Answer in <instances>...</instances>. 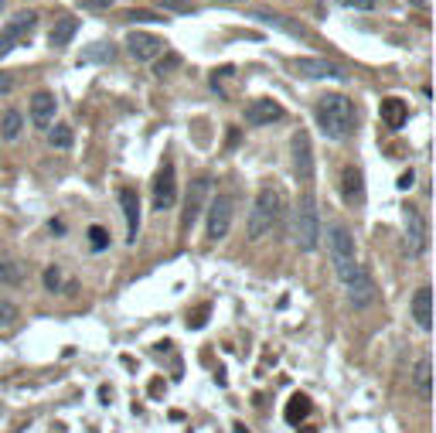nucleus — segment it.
<instances>
[{
  "mask_svg": "<svg viewBox=\"0 0 436 433\" xmlns=\"http://www.w3.org/2000/svg\"><path fill=\"white\" fill-rule=\"evenodd\" d=\"M314 117H317V126L327 140H348L355 130V102L344 93H327L317 99Z\"/></svg>",
  "mask_w": 436,
  "mask_h": 433,
  "instance_id": "f257e3e1",
  "label": "nucleus"
},
{
  "mask_svg": "<svg viewBox=\"0 0 436 433\" xmlns=\"http://www.w3.org/2000/svg\"><path fill=\"white\" fill-rule=\"evenodd\" d=\"M293 242L300 253H314L321 246V212H317V198L310 188L297 201V215H293Z\"/></svg>",
  "mask_w": 436,
  "mask_h": 433,
  "instance_id": "f03ea898",
  "label": "nucleus"
},
{
  "mask_svg": "<svg viewBox=\"0 0 436 433\" xmlns=\"http://www.w3.org/2000/svg\"><path fill=\"white\" fill-rule=\"evenodd\" d=\"M280 191L273 188V184H263L259 188V195L252 201V212H249V239L252 242H259L263 236H269L273 229H276V222H280Z\"/></svg>",
  "mask_w": 436,
  "mask_h": 433,
  "instance_id": "7ed1b4c3",
  "label": "nucleus"
},
{
  "mask_svg": "<svg viewBox=\"0 0 436 433\" xmlns=\"http://www.w3.org/2000/svg\"><path fill=\"white\" fill-rule=\"evenodd\" d=\"M327 253H331V263H334V273L341 280L358 266V259H355V236L348 232L344 222H331L327 225Z\"/></svg>",
  "mask_w": 436,
  "mask_h": 433,
  "instance_id": "20e7f679",
  "label": "nucleus"
},
{
  "mask_svg": "<svg viewBox=\"0 0 436 433\" xmlns=\"http://www.w3.org/2000/svg\"><path fill=\"white\" fill-rule=\"evenodd\" d=\"M35 24H38V14H35V11H18L14 18L0 28V59L11 55V52L20 48V45H28L31 31H35Z\"/></svg>",
  "mask_w": 436,
  "mask_h": 433,
  "instance_id": "39448f33",
  "label": "nucleus"
},
{
  "mask_svg": "<svg viewBox=\"0 0 436 433\" xmlns=\"http://www.w3.org/2000/svg\"><path fill=\"white\" fill-rule=\"evenodd\" d=\"M402 229H406L409 256H423L430 249V225H426V215L419 212L416 205H402Z\"/></svg>",
  "mask_w": 436,
  "mask_h": 433,
  "instance_id": "423d86ee",
  "label": "nucleus"
},
{
  "mask_svg": "<svg viewBox=\"0 0 436 433\" xmlns=\"http://www.w3.org/2000/svg\"><path fill=\"white\" fill-rule=\"evenodd\" d=\"M341 283H344V290H348L351 307H358V311L372 307V304H375V297H379V287H375V280L368 276V270H365V266H355V270L344 276Z\"/></svg>",
  "mask_w": 436,
  "mask_h": 433,
  "instance_id": "0eeeda50",
  "label": "nucleus"
},
{
  "mask_svg": "<svg viewBox=\"0 0 436 433\" xmlns=\"http://www.w3.org/2000/svg\"><path fill=\"white\" fill-rule=\"evenodd\" d=\"M232 212H235V201L228 195H215L208 205V239L211 242H218V239L228 236V229H232Z\"/></svg>",
  "mask_w": 436,
  "mask_h": 433,
  "instance_id": "6e6552de",
  "label": "nucleus"
},
{
  "mask_svg": "<svg viewBox=\"0 0 436 433\" xmlns=\"http://www.w3.org/2000/svg\"><path fill=\"white\" fill-rule=\"evenodd\" d=\"M290 154H293V171H297V177L310 188V181H314V150H310L307 130H297V134H293V140H290Z\"/></svg>",
  "mask_w": 436,
  "mask_h": 433,
  "instance_id": "1a4fd4ad",
  "label": "nucleus"
},
{
  "mask_svg": "<svg viewBox=\"0 0 436 433\" xmlns=\"http://www.w3.org/2000/svg\"><path fill=\"white\" fill-rule=\"evenodd\" d=\"M174 198H177V171H174V164L167 160L157 177H153V208L157 212H167L174 205Z\"/></svg>",
  "mask_w": 436,
  "mask_h": 433,
  "instance_id": "9d476101",
  "label": "nucleus"
},
{
  "mask_svg": "<svg viewBox=\"0 0 436 433\" xmlns=\"http://www.w3.org/2000/svg\"><path fill=\"white\" fill-rule=\"evenodd\" d=\"M164 48H167V45L157 38V35H147V31H130V35H126V52H130L136 61L157 59Z\"/></svg>",
  "mask_w": 436,
  "mask_h": 433,
  "instance_id": "9b49d317",
  "label": "nucleus"
},
{
  "mask_svg": "<svg viewBox=\"0 0 436 433\" xmlns=\"http://www.w3.org/2000/svg\"><path fill=\"white\" fill-rule=\"evenodd\" d=\"M116 198H119V208H123V218H126V242H136V236H140V195L133 191V188H119L116 191Z\"/></svg>",
  "mask_w": 436,
  "mask_h": 433,
  "instance_id": "f8f14e48",
  "label": "nucleus"
},
{
  "mask_svg": "<svg viewBox=\"0 0 436 433\" xmlns=\"http://www.w3.org/2000/svg\"><path fill=\"white\" fill-rule=\"evenodd\" d=\"M341 198L344 205H351V208L365 205V174L355 164H344L341 167Z\"/></svg>",
  "mask_w": 436,
  "mask_h": 433,
  "instance_id": "ddd939ff",
  "label": "nucleus"
},
{
  "mask_svg": "<svg viewBox=\"0 0 436 433\" xmlns=\"http://www.w3.org/2000/svg\"><path fill=\"white\" fill-rule=\"evenodd\" d=\"M208 188H211V177H198V181L191 184L188 201H184V215H181V232H188L191 225L198 222V215H201V205H205V195H208Z\"/></svg>",
  "mask_w": 436,
  "mask_h": 433,
  "instance_id": "4468645a",
  "label": "nucleus"
},
{
  "mask_svg": "<svg viewBox=\"0 0 436 433\" xmlns=\"http://www.w3.org/2000/svg\"><path fill=\"white\" fill-rule=\"evenodd\" d=\"M276 119H283V106H280L276 99H252L246 106L249 126H269V123H276Z\"/></svg>",
  "mask_w": 436,
  "mask_h": 433,
  "instance_id": "2eb2a0df",
  "label": "nucleus"
},
{
  "mask_svg": "<svg viewBox=\"0 0 436 433\" xmlns=\"http://www.w3.org/2000/svg\"><path fill=\"white\" fill-rule=\"evenodd\" d=\"M297 72L304 79H344V69L338 61H327V59H300L297 61Z\"/></svg>",
  "mask_w": 436,
  "mask_h": 433,
  "instance_id": "dca6fc26",
  "label": "nucleus"
},
{
  "mask_svg": "<svg viewBox=\"0 0 436 433\" xmlns=\"http://www.w3.org/2000/svg\"><path fill=\"white\" fill-rule=\"evenodd\" d=\"M409 314H413V321H416L423 331H430V328H433V290H430V287H419L416 294H413Z\"/></svg>",
  "mask_w": 436,
  "mask_h": 433,
  "instance_id": "f3484780",
  "label": "nucleus"
},
{
  "mask_svg": "<svg viewBox=\"0 0 436 433\" xmlns=\"http://www.w3.org/2000/svg\"><path fill=\"white\" fill-rule=\"evenodd\" d=\"M55 106L58 102H55L52 93H45V89L35 93V96H31V123L41 126V130H48V126L55 123Z\"/></svg>",
  "mask_w": 436,
  "mask_h": 433,
  "instance_id": "a211bd4d",
  "label": "nucleus"
},
{
  "mask_svg": "<svg viewBox=\"0 0 436 433\" xmlns=\"http://www.w3.org/2000/svg\"><path fill=\"white\" fill-rule=\"evenodd\" d=\"M379 117H382V123H385L389 130H402V126H406V119H409V106H406L402 99L389 96V99H382Z\"/></svg>",
  "mask_w": 436,
  "mask_h": 433,
  "instance_id": "6ab92c4d",
  "label": "nucleus"
},
{
  "mask_svg": "<svg viewBox=\"0 0 436 433\" xmlns=\"http://www.w3.org/2000/svg\"><path fill=\"white\" fill-rule=\"evenodd\" d=\"M113 59H116L113 41H93V45L78 55V65H99V61H113Z\"/></svg>",
  "mask_w": 436,
  "mask_h": 433,
  "instance_id": "aec40b11",
  "label": "nucleus"
},
{
  "mask_svg": "<svg viewBox=\"0 0 436 433\" xmlns=\"http://www.w3.org/2000/svg\"><path fill=\"white\" fill-rule=\"evenodd\" d=\"M24 276H28V266L20 259L0 256V287H18L24 283Z\"/></svg>",
  "mask_w": 436,
  "mask_h": 433,
  "instance_id": "412c9836",
  "label": "nucleus"
},
{
  "mask_svg": "<svg viewBox=\"0 0 436 433\" xmlns=\"http://www.w3.org/2000/svg\"><path fill=\"white\" fill-rule=\"evenodd\" d=\"M76 31H78V20L76 18L55 20V28H52V35H48V45H52V48H65L69 41L76 38Z\"/></svg>",
  "mask_w": 436,
  "mask_h": 433,
  "instance_id": "4be33fe9",
  "label": "nucleus"
},
{
  "mask_svg": "<svg viewBox=\"0 0 436 433\" xmlns=\"http://www.w3.org/2000/svg\"><path fill=\"white\" fill-rule=\"evenodd\" d=\"M430 382H433V362H430V355H423V358L416 362V389L426 403H430V396H433Z\"/></svg>",
  "mask_w": 436,
  "mask_h": 433,
  "instance_id": "5701e85b",
  "label": "nucleus"
},
{
  "mask_svg": "<svg viewBox=\"0 0 436 433\" xmlns=\"http://www.w3.org/2000/svg\"><path fill=\"white\" fill-rule=\"evenodd\" d=\"M18 324H20V311L11 304V300H4V297H0V338L14 335V331H18Z\"/></svg>",
  "mask_w": 436,
  "mask_h": 433,
  "instance_id": "b1692460",
  "label": "nucleus"
},
{
  "mask_svg": "<svg viewBox=\"0 0 436 433\" xmlns=\"http://www.w3.org/2000/svg\"><path fill=\"white\" fill-rule=\"evenodd\" d=\"M283 416H286V423H293V427H297L300 420H307V416H310V399H307L304 393H297L290 403H286Z\"/></svg>",
  "mask_w": 436,
  "mask_h": 433,
  "instance_id": "393cba45",
  "label": "nucleus"
},
{
  "mask_svg": "<svg viewBox=\"0 0 436 433\" xmlns=\"http://www.w3.org/2000/svg\"><path fill=\"white\" fill-rule=\"evenodd\" d=\"M252 20H263V24H273V28H280V31L293 35V38H304V28H300V24H290V20L280 18V14H266V11H259V14H252Z\"/></svg>",
  "mask_w": 436,
  "mask_h": 433,
  "instance_id": "a878e982",
  "label": "nucleus"
},
{
  "mask_svg": "<svg viewBox=\"0 0 436 433\" xmlns=\"http://www.w3.org/2000/svg\"><path fill=\"white\" fill-rule=\"evenodd\" d=\"M20 126H24L20 113H18V109H7V113L0 117V137H4V140H18L20 137Z\"/></svg>",
  "mask_w": 436,
  "mask_h": 433,
  "instance_id": "bb28decb",
  "label": "nucleus"
},
{
  "mask_svg": "<svg viewBox=\"0 0 436 433\" xmlns=\"http://www.w3.org/2000/svg\"><path fill=\"white\" fill-rule=\"evenodd\" d=\"M48 143L58 147V150H69V147H72V126H55V130H48Z\"/></svg>",
  "mask_w": 436,
  "mask_h": 433,
  "instance_id": "cd10ccee",
  "label": "nucleus"
},
{
  "mask_svg": "<svg viewBox=\"0 0 436 433\" xmlns=\"http://www.w3.org/2000/svg\"><path fill=\"white\" fill-rule=\"evenodd\" d=\"M106 246H110V232H106L102 225H93V229H89V249H93V253H102Z\"/></svg>",
  "mask_w": 436,
  "mask_h": 433,
  "instance_id": "c85d7f7f",
  "label": "nucleus"
},
{
  "mask_svg": "<svg viewBox=\"0 0 436 433\" xmlns=\"http://www.w3.org/2000/svg\"><path fill=\"white\" fill-rule=\"evenodd\" d=\"M157 7L174 11V14H198V7H194L191 0H157Z\"/></svg>",
  "mask_w": 436,
  "mask_h": 433,
  "instance_id": "c756f323",
  "label": "nucleus"
},
{
  "mask_svg": "<svg viewBox=\"0 0 436 433\" xmlns=\"http://www.w3.org/2000/svg\"><path fill=\"white\" fill-rule=\"evenodd\" d=\"M177 65H181V55H164V59L157 61V65H153V72H157V76H160V79H164V76H171L174 69H177Z\"/></svg>",
  "mask_w": 436,
  "mask_h": 433,
  "instance_id": "7c9ffc66",
  "label": "nucleus"
},
{
  "mask_svg": "<svg viewBox=\"0 0 436 433\" xmlns=\"http://www.w3.org/2000/svg\"><path fill=\"white\" fill-rule=\"evenodd\" d=\"M45 287H48L52 294L61 287V273H58V266H48V270H45Z\"/></svg>",
  "mask_w": 436,
  "mask_h": 433,
  "instance_id": "2f4dec72",
  "label": "nucleus"
},
{
  "mask_svg": "<svg viewBox=\"0 0 436 433\" xmlns=\"http://www.w3.org/2000/svg\"><path fill=\"white\" fill-rule=\"evenodd\" d=\"M116 0H78V7H86V11H110Z\"/></svg>",
  "mask_w": 436,
  "mask_h": 433,
  "instance_id": "473e14b6",
  "label": "nucleus"
},
{
  "mask_svg": "<svg viewBox=\"0 0 436 433\" xmlns=\"http://www.w3.org/2000/svg\"><path fill=\"white\" fill-rule=\"evenodd\" d=\"M344 7H351V11H375V4L379 0H341Z\"/></svg>",
  "mask_w": 436,
  "mask_h": 433,
  "instance_id": "72a5a7b5",
  "label": "nucleus"
},
{
  "mask_svg": "<svg viewBox=\"0 0 436 433\" xmlns=\"http://www.w3.org/2000/svg\"><path fill=\"white\" fill-rule=\"evenodd\" d=\"M126 20H160V14H153V11H126Z\"/></svg>",
  "mask_w": 436,
  "mask_h": 433,
  "instance_id": "f704fd0d",
  "label": "nucleus"
},
{
  "mask_svg": "<svg viewBox=\"0 0 436 433\" xmlns=\"http://www.w3.org/2000/svg\"><path fill=\"white\" fill-rule=\"evenodd\" d=\"M14 89V72H0V96H7Z\"/></svg>",
  "mask_w": 436,
  "mask_h": 433,
  "instance_id": "c9c22d12",
  "label": "nucleus"
},
{
  "mask_svg": "<svg viewBox=\"0 0 436 433\" xmlns=\"http://www.w3.org/2000/svg\"><path fill=\"white\" fill-rule=\"evenodd\" d=\"M205 317H208V307H201L198 314L191 317V321H188V328H205Z\"/></svg>",
  "mask_w": 436,
  "mask_h": 433,
  "instance_id": "e433bc0d",
  "label": "nucleus"
},
{
  "mask_svg": "<svg viewBox=\"0 0 436 433\" xmlns=\"http://www.w3.org/2000/svg\"><path fill=\"white\" fill-rule=\"evenodd\" d=\"M413 181H416V174H413V171H406V174L399 177V188H402V191H409V188H413Z\"/></svg>",
  "mask_w": 436,
  "mask_h": 433,
  "instance_id": "4c0bfd02",
  "label": "nucleus"
},
{
  "mask_svg": "<svg viewBox=\"0 0 436 433\" xmlns=\"http://www.w3.org/2000/svg\"><path fill=\"white\" fill-rule=\"evenodd\" d=\"M0 14H4V0H0Z\"/></svg>",
  "mask_w": 436,
  "mask_h": 433,
  "instance_id": "58836bf2",
  "label": "nucleus"
}]
</instances>
